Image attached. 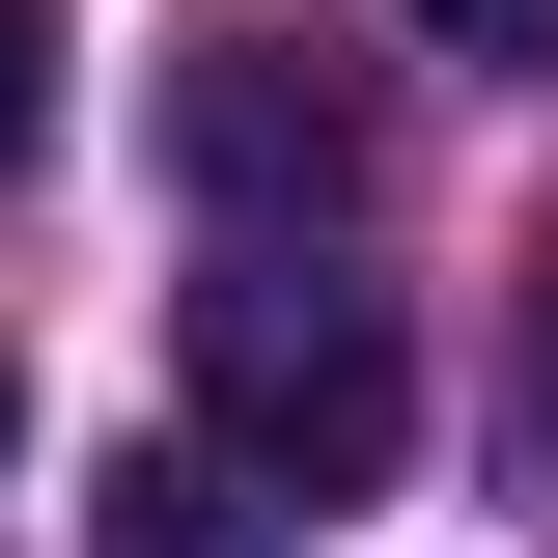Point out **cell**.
Here are the masks:
<instances>
[{"label":"cell","mask_w":558,"mask_h":558,"mask_svg":"<svg viewBox=\"0 0 558 558\" xmlns=\"http://www.w3.org/2000/svg\"><path fill=\"white\" fill-rule=\"evenodd\" d=\"M418 28H447V57H502V84L558 57V0H418Z\"/></svg>","instance_id":"8992f818"},{"label":"cell","mask_w":558,"mask_h":558,"mask_svg":"<svg viewBox=\"0 0 558 558\" xmlns=\"http://www.w3.org/2000/svg\"><path fill=\"white\" fill-rule=\"evenodd\" d=\"M502 447L558 475V252H531V336H502Z\"/></svg>","instance_id":"277c9868"},{"label":"cell","mask_w":558,"mask_h":558,"mask_svg":"<svg viewBox=\"0 0 558 558\" xmlns=\"http://www.w3.org/2000/svg\"><path fill=\"white\" fill-rule=\"evenodd\" d=\"M196 447L252 502H363L418 447V363H391V307L363 279H307V252H252V279H196Z\"/></svg>","instance_id":"6da1fadb"},{"label":"cell","mask_w":558,"mask_h":558,"mask_svg":"<svg viewBox=\"0 0 558 558\" xmlns=\"http://www.w3.org/2000/svg\"><path fill=\"white\" fill-rule=\"evenodd\" d=\"M0 447H28V391H0Z\"/></svg>","instance_id":"52a82bcc"},{"label":"cell","mask_w":558,"mask_h":558,"mask_svg":"<svg viewBox=\"0 0 558 558\" xmlns=\"http://www.w3.org/2000/svg\"><path fill=\"white\" fill-rule=\"evenodd\" d=\"M168 168H196L223 223H336L363 196V84L279 57V28H196V57H168Z\"/></svg>","instance_id":"7a4b0ae2"},{"label":"cell","mask_w":558,"mask_h":558,"mask_svg":"<svg viewBox=\"0 0 558 558\" xmlns=\"http://www.w3.org/2000/svg\"><path fill=\"white\" fill-rule=\"evenodd\" d=\"M84 558H252V475L223 447H112L84 475Z\"/></svg>","instance_id":"3957f363"},{"label":"cell","mask_w":558,"mask_h":558,"mask_svg":"<svg viewBox=\"0 0 558 558\" xmlns=\"http://www.w3.org/2000/svg\"><path fill=\"white\" fill-rule=\"evenodd\" d=\"M57 140V0H0V168Z\"/></svg>","instance_id":"5b68a950"}]
</instances>
